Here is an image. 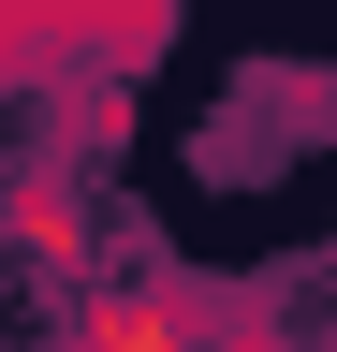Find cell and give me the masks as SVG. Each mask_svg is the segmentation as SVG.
I'll list each match as a JSON object with an SVG mask.
<instances>
[{"label":"cell","mask_w":337,"mask_h":352,"mask_svg":"<svg viewBox=\"0 0 337 352\" xmlns=\"http://www.w3.org/2000/svg\"><path fill=\"white\" fill-rule=\"evenodd\" d=\"M59 352H220V279H191V264H132V279H73L59 308Z\"/></svg>","instance_id":"1"},{"label":"cell","mask_w":337,"mask_h":352,"mask_svg":"<svg viewBox=\"0 0 337 352\" xmlns=\"http://www.w3.org/2000/svg\"><path fill=\"white\" fill-rule=\"evenodd\" d=\"M0 264H45V279L103 264V206L73 162H0Z\"/></svg>","instance_id":"2"},{"label":"cell","mask_w":337,"mask_h":352,"mask_svg":"<svg viewBox=\"0 0 337 352\" xmlns=\"http://www.w3.org/2000/svg\"><path fill=\"white\" fill-rule=\"evenodd\" d=\"M30 15H45V59H59V74L132 88V74H161V44H176L191 0H30Z\"/></svg>","instance_id":"3"}]
</instances>
